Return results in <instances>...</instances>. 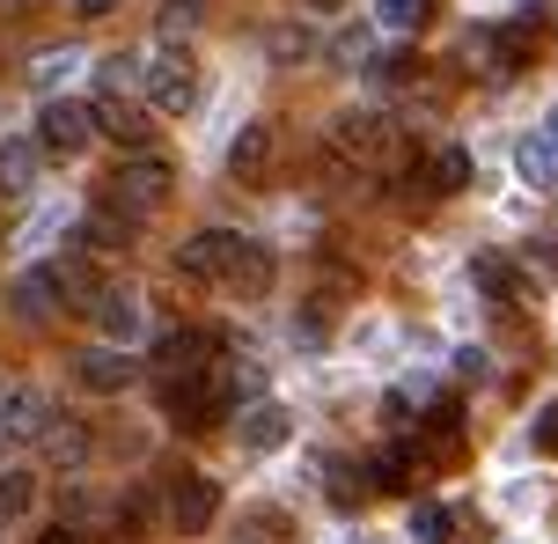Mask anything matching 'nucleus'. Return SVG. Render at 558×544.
Listing matches in <instances>:
<instances>
[{
	"mask_svg": "<svg viewBox=\"0 0 558 544\" xmlns=\"http://www.w3.org/2000/svg\"><path fill=\"white\" fill-rule=\"evenodd\" d=\"M169 192H177V170H169L162 155H147V147H133V155H125V162L111 170V184H104V200H111V206H125L133 221L162 214V206H169Z\"/></svg>",
	"mask_w": 558,
	"mask_h": 544,
	"instance_id": "f257e3e1",
	"label": "nucleus"
},
{
	"mask_svg": "<svg viewBox=\"0 0 558 544\" xmlns=\"http://www.w3.org/2000/svg\"><path fill=\"white\" fill-rule=\"evenodd\" d=\"M140 88H147V104H155V111H169V118L198 104V74H192V59H184V52L140 59Z\"/></svg>",
	"mask_w": 558,
	"mask_h": 544,
	"instance_id": "f03ea898",
	"label": "nucleus"
},
{
	"mask_svg": "<svg viewBox=\"0 0 558 544\" xmlns=\"http://www.w3.org/2000/svg\"><path fill=\"white\" fill-rule=\"evenodd\" d=\"M88 141H96V125H88V104H66V96H52V104L37 111V155H59V162H74Z\"/></svg>",
	"mask_w": 558,
	"mask_h": 544,
	"instance_id": "7ed1b4c3",
	"label": "nucleus"
},
{
	"mask_svg": "<svg viewBox=\"0 0 558 544\" xmlns=\"http://www.w3.org/2000/svg\"><path fill=\"white\" fill-rule=\"evenodd\" d=\"M221 522V486L206 479V471H184L177 486H169V530H184V537H206Z\"/></svg>",
	"mask_w": 558,
	"mask_h": 544,
	"instance_id": "20e7f679",
	"label": "nucleus"
},
{
	"mask_svg": "<svg viewBox=\"0 0 558 544\" xmlns=\"http://www.w3.org/2000/svg\"><path fill=\"white\" fill-rule=\"evenodd\" d=\"M198 368H214V339H206V331L177 324V331L155 339V390H162V383H184V375H198Z\"/></svg>",
	"mask_w": 558,
	"mask_h": 544,
	"instance_id": "39448f33",
	"label": "nucleus"
},
{
	"mask_svg": "<svg viewBox=\"0 0 558 544\" xmlns=\"http://www.w3.org/2000/svg\"><path fill=\"white\" fill-rule=\"evenodd\" d=\"M272 280H279L272 251H265L257 235H235V243H228V265H221V287L243 294V302H257V294H272Z\"/></svg>",
	"mask_w": 558,
	"mask_h": 544,
	"instance_id": "423d86ee",
	"label": "nucleus"
},
{
	"mask_svg": "<svg viewBox=\"0 0 558 544\" xmlns=\"http://www.w3.org/2000/svg\"><path fill=\"white\" fill-rule=\"evenodd\" d=\"M140 375V361H133V346H88V353H74V383L82 390H96V398H118L125 383Z\"/></svg>",
	"mask_w": 558,
	"mask_h": 544,
	"instance_id": "0eeeda50",
	"label": "nucleus"
},
{
	"mask_svg": "<svg viewBox=\"0 0 558 544\" xmlns=\"http://www.w3.org/2000/svg\"><path fill=\"white\" fill-rule=\"evenodd\" d=\"M88 316H96V331H104L111 346H133L140 331H147V302H140V287H96Z\"/></svg>",
	"mask_w": 558,
	"mask_h": 544,
	"instance_id": "6e6552de",
	"label": "nucleus"
},
{
	"mask_svg": "<svg viewBox=\"0 0 558 544\" xmlns=\"http://www.w3.org/2000/svg\"><path fill=\"white\" fill-rule=\"evenodd\" d=\"M52 427V398L29 383H0V442H37Z\"/></svg>",
	"mask_w": 558,
	"mask_h": 544,
	"instance_id": "1a4fd4ad",
	"label": "nucleus"
},
{
	"mask_svg": "<svg viewBox=\"0 0 558 544\" xmlns=\"http://www.w3.org/2000/svg\"><path fill=\"white\" fill-rule=\"evenodd\" d=\"M477 52H485V74H493V82H514V74L536 59V23L522 15V23H507V29H485Z\"/></svg>",
	"mask_w": 558,
	"mask_h": 544,
	"instance_id": "9d476101",
	"label": "nucleus"
},
{
	"mask_svg": "<svg viewBox=\"0 0 558 544\" xmlns=\"http://www.w3.org/2000/svg\"><path fill=\"white\" fill-rule=\"evenodd\" d=\"M88 125H96L104 141H118V147H125V155H133V147H147V141H155V133H147V111H140V104H125V96H111V88H104V96L88 104Z\"/></svg>",
	"mask_w": 558,
	"mask_h": 544,
	"instance_id": "9b49d317",
	"label": "nucleus"
},
{
	"mask_svg": "<svg viewBox=\"0 0 558 544\" xmlns=\"http://www.w3.org/2000/svg\"><path fill=\"white\" fill-rule=\"evenodd\" d=\"M272 147H279V133L265 125V118H251V125L235 133V147H228V177H235V184H265V170H272Z\"/></svg>",
	"mask_w": 558,
	"mask_h": 544,
	"instance_id": "f8f14e48",
	"label": "nucleus"
},
{
	"mask_svg": "<svg viewBox=\"0 0 558 544\" xmlns=\"http://www.w3.org/2000/svg\"><path fill=\"white\" fill-rule=\"evenodd\" d=\"M228 243H235V229H206L192 235V243H177V280H221V265H228Z\"/></svg>",
	"mask_w": 558,
	"mask_h": 544,
	"instance_id": "ddd939ff",
	"label": "nucleus"
},
{
	"mask_svg": "<svg viewBox=\"0 0 558 544\" xmlns=\"http://www.w3.org/2000/svg\"><path fill=\"white\" fill-rule=\"evenodd\" d=\"M82 243H88V251H133V243H140V221L125 214V206L96 200V206H88V221H82Z\"/></svg>",
	"mask_w": 558,
	"mask_h": 544,
	"instance_id": "4468645a",
	"label": "nucleus"
},
{
	"mask_svg": "<svg viewBox=\"0 0 558 544\" xmlns=\"http://www.w3.org/2000/svg\"><path fill=\"white\" fill-rule=\"evenodd\" d=\"M287 427H294V420H287V404L257 398L251 412H243V420H235V442H243V449H251V457H265V449H279V442H287Z\"/></svg>",
	"mask_w": 558,
	"mask_h": 544,
	"instance_id": "2eb2a0df",
	"label": "nucleus"
},
{
	"mask_svg": "<svg viewBox=\"0 0 558 544\" xmlns=\"http://www.w3.org/2000/svg\"><path fill=\"white\" fill-rule=\"evenodd\" d=\"M418 471H426V457H418L412 442H397V449H383V457L367 463V486H375V493H412Z\"/></svg>",
	"mask_w": 558,
	"mask_h": 544,
	"instance_id": "dca6fc26",
	"label": "nucleus"
},
{
	"mask_svg": "<svg viewBox=\"0 0 558 544\" xmlns=\"http://www.w3.org/2000/svg\"><path fill=\"white\" fill-rule=\"evenodd\" d=\"M8 310L23 316V324H52V316H59V287H52V273H23V280L8 287Z\"/></svg>",
	"mask_w": 558,
	"mask_h": 544,
	"instance_id": "f3484780",
	"label": "nucleus"
},
{
	"mask_svg": "<svg viewBox=\"0 0 558 544\" xmlns=\"http://www.w3.org/2000/svg\"><path fill=\"white\" fill-rule=\"evenodd\" d=\"M37 442H45V463H59V471H82L88 463V427L82 420H59L52 412V427L37 434Z\"/></svg>",
	"mask_w": 558,
	"mask_h": 544,
	"instance_id": "a211bd4d",
	"label": "nucleus"
},
{
	"mask_svg": "<svg viewBox=\"0 0 558 544\" xmlns=\"http://www.w3.org/2000/svg\"><path fill=\"white\" fill-rule=\"evenodd\" d=\"M426 449H434L441 463L463 457V404H456V398H441L434 412H426ZM426 449H418V457H426Z\"/></svg>",
	"mask_w": 558,
	"mask_h": 544,
	"instance_id": "6ab92c4d",
	"label": "nucleus"
},
{
	"mask_svg": "<svg viewBox=\"0 0 558 544\" xmlns=\"http://www.w3.org/2000/svg\"><path fill=\"white\" fill-rule=\"evenodd\" d=\"M0 192L8 200L37 192V141H0Z\"/></svg>",
	"mask_w": 558,
	"mask_h": 544,
	"instance_id": "aec40b11",
	"label": "nucleus"
},
{
	"mask_svg": "<svg viewBox=\"0 0 558 544\" xmlns=\"http://www.w3.org/2000/svg\"><path fill=\"white\" fill-rule=\"evenodd\" d=\"M514 170H522V184H536V192H551V184H558V147L544 141V133H530V141L514 147Z\"/></svg>",
	"mask_w": 558,
	"mask_h": 544,
	"instance_id": "412c9836",
	"label": "nucleus"
},
{
	"mask_svg": "<svg viewBox=\"0 0 558 544\" xmlns=\"http://www.w3.org/2000/svg\"><path fill=\"white\" fill-rule=\"evenodd\" d=\"M456 530H463V516L441 508V500H418L412 508V544H456Z\"/></svg>",
	"mask_w": 558,
	"mask_h": 544,
	"instance_id": "4be33fe9",
	"label": "nucleus"
},
{
	"mask_svg": "<svg viewBox=\"0 0 558 544\" xmlns=\"http://www.w3.org/2000/svg\"><path fill=\"white\" fill-rule=\"evenodd\" d=\"M45 273H52V287H59V302H96V273H88V258L82 251H74V258H59V265H45Z\"/></svg>",
	"mask_w": 558,
	"mask_h": 544,
	"instance_id": "5701e85b",
	"label": "nucleus"
},
{
	"mask_svg": "<svg viewBox=\"0 0 558 544\" xmlns=\"http://www.w3.org/2000/svg\"><path fill=\"white\" fill-rule=\"evenodd\" d=\"M265 52H272L279 67H302V59H316V29L308 23H279L272 37H265Z\"/></svg>",
	"mask_w": 558,
	"mask_h": 544,
	"instance_id": "b1692460",
	"label": "nucleus"
},
{
	"mask_svg": "<svg viewBox=\"0 0 558 544\" xmlns=\"http://www.w3.org/2000/svg\"><path fill=\"white\" fill-rule=\"evenodd\" d=\"M37 500V471H0V522H23Z\"/></svg>",
	"mask_w": 558,
	"mask_h": 544,
	"instance_id": "393cba45",
	"label": "nucleus"
},
{
	"mask_svg": "<svg viewBox=\"0 0 558 544\" xmlns=\"http://www.w3.org/2000/svg\"><path fill=\"white\" fill-rule=\"evenodd\" d=\"M324 493H331V508H345V516H353V508L367 500V479H361V463H331V479H324Z\"/></svg>",
	"mask_w": 558,
	"mask_h": 544,
	"instance_id": "a878e982",
	"label": "nucleus"
},
{
	"mask_svg": "<svg viewBox=\"0 0 558 544\" xmlns=\"http://www.w3.org/2000/svg\"><path fill=\"white\" fill-rule=\"evenodd\" d=\"M471 280L485 287V294H493V302H514V265H507L500 251H485V258L471 265Z\"/></svg>",
	"mask_w": 558,
	"mask_h": 544,
	"instance_id": "bb28decb",
	"label": "nucleus"
},
{
	"mask_svg": "<svg viewBox=\"0 0 558 544\" xmlns=\"http://www.w3.org/2000/svg\"><path fill=\"white\" fill-rule=\"evenodd\" d=\"M463 184H471V155L463 147H441L434 155V192H463Z\"/></svg>",
	"mask_w": 558,
	"mask_h": 544,
	"instance_id": "cd10ccee",
	"label": "nucleus"
},
{
	"mask_svg": "<svg viewBox=\"0 0 558 544\" xmlns=\"http://www.w3.org/2000/svg\"><path fill=\"white\" fill-rule=\"evenodd\" d=\"M74 67H82V52H74V45H66V52H37V59H29V82L52 88V82H66Z\"/></svg>",
	"mask_w": 558,
	"mask_h": 544,
	"instance_id": "c85d7f7f",
	"label": "nucleus"
},
{
	"mask_svg": "<svg viewBox=\"0 0 558 544\" xmlns=\"http://www.w3.org/2000/svg\"><path fill=\"white\" fill-rule=\"evenodd\" d=\"M331 59H338V67H367V59H375V37H367L361 23L338 29V37H331Z\"/></svg>",
	"mask_w": 558,
	"mask_h": 544,
	"instance_id": "c756f323",
	"label": "nucleus"
},
{
	"mask_svg": "<svg viewBox=\"0 0 558 544\" xmlns=\"http://www.w3.org/2000/svg\"><path fill=\"white\" fill-rule=\"evenodd\" d=\"M375 15H383L390 29H426V15H434V0H383Z\"/></svg>",
	"mask_w": 558,
	"mask_h": 544,
	"instance_id": "7c9ffc66",
	"label": "nucleus"
},
{
	"mask_svg": "<svg viewBox=\"0 0 558 544\" xmlns=\"http://www.w3.org/2000/svg\"><path fill=\"white\" fill-rule=\"evenodd\" d=\"M96 88H111V96H125V88H140V59H133V52L104 59V74H96Z\"/></svg>",
	"mask_w": 558,
	"mask_h": 544,
	"instance_id": "2f4dec72",
	"label": "nucleus"
},
{
	"mask_svg": "<svg viewBox=\"0 0 558 544\" xmlns=\"http://www.w3.org/2000/svg\"><path fill=\"white\" fill-rule=\"evenodd\" d=\"M198 29V0H162V37H192Z\"/></svg>",
	"mask_w": 558,
	"mask_h": 544,
	"instance_id": "473e14b6",
	"label": "nucleus"
},
{
	"mask_svg": "<svg viewBox=\"0 0 558 544\" xmlns=\"http://www.w3.org/2000/svg\"><path fill=\"white\" fill-rule=\"evenodd\" d=\"M530 442H536V457H558V398L536 412V427H530Z\"/></svg>",
	"mask_w": 558,
	"mask_h": 544,
	"instance_id": "72a5a7b5",
	"label": "nucleus"
},
{
	"mask_svg": "<svg viewBox=\"0 0 558 544\" xmlns=\"http://www.w3.org/2000/svg\"><path fill=\"white\" fill-rule=\"evenodd\" d=\"M37 544H88V530H74V522L59 516V522H52V530H37Z\"/></svg>",
	"mask_w": 558,
	"mask_h": 544,
	"instance_id": "f704fd0d",
	"label": "nucleus"
},
{
	"mask_svg": "<svg viewBox=\"0 0 558 544\" xmlns=\"http://www.w3.org/2000/svg\"><path fill=\"white\" fill-rule=\"evenodd\" d=\"M125 0H74V15H88V23H104V15H118Z\"/></svg>",
	"mask_w": 558,
	"mask_h": 544,
	"instance_id": "c9c22d12",
	"label": "nucleus"
},
{
	"mask_svg": "<svg viewBox=\"0 0 558 544\" xmlns=\"http://www.w3.org/2000/svg\"><path fill=\"white\" fill-rule=\"evenodd\" d=\"M308 15H331V8H345V0H302Z\"/></svg>",
	"mask_w": 558,
	"mask_h": 544,
	"instance_id": "e433bc0d",
	"label": "nucleus"
},
{
	"mask_svg": "<svg viewBox=\"0 0 558 544\" xmlns=\"http://www.w3.org/2000/svg\"><path fill=\"white\" fill-rule=\"evenodd\" d=\"M544 141H551V147H558V111H551V118H544Z\"/></svg>",
	"mask_w": 558,
	"mask_h": 544,
	"instance_id": "4c0bfd02",
	"label": "nucleus"
},
{
	"mask_svg": "<svg viewBox=\"0 0 558 544\" xmlns=\"http://www.w3.org/2000/svg\"><path fill=\"white\" fill-rule=\"evenodd\" d=\"M0 449H8V442H0Z\"/></svg>",
	"mask_w": 558,
	"mask_h": 544,
	"instance_id": "58836bf2",
	"label": "nucleus"
},
{
	"mask_svg": "<svg viewBox=\"0 0 558 544\" xmlns=\"http://www.w3.org/2000/svg\"><path fill=\"white\" fill-rule=\"evenodd\" d=\"M198 8H206V0H198Z\"/></svg>",
	"mask_w": 558,
	"mask_h": 544,
	"instance_id": "ea45409f",
	"label": "nucleus"
}]
</instances>
